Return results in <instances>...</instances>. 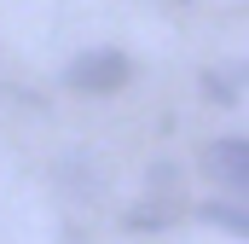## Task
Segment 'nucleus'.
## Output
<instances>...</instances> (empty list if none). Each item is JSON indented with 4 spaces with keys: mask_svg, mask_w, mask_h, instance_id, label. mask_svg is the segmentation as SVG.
Returning a JSON list of instances; mask_svg holds the SVG:
<instances>
[{
    "mask_svg": "<svg viewBox=\"0 0 249 244\" xmlns=\"http://www.w3.org/2000/svg\"><path fill=\"white\" fill-rule=\"evenodd\" d=\"M151 192H174V163H157L151 169Z\"/></svg>",
    "mask_w": 249,
    "mask_h": 244,
    "instance_id": "423d86ee",
    "label": "nucleus"
},
{
    "mask_svg": "<svg viewBox=\"0 0 249 244\" xmlns=\"http://www.w3.org/2000/svg\"><path fill=\"white\" fill-rule=\"evenodd\" d=\"M197 87H203V99H209V105H238V99H244V70H238V64L209 70Z\"/></svg>",
    "mask_w": 249,
    "mask_h": 244,
    "instance_id": "7ed1b4c3",
    "label": "nucleus"
},
{
    "mask_svg": "<svg viewBox=\"0 0 249 244\" xmlns=\"http://www.w3.org/2000/svg\"><path fill=\"white\" fill-rule=\"evenodd\" d=\"M162 227H174L168 203H133L127 209V233H162Z\"/></svg>",
    "mask_w": 249,
    "mask_h": 244,
    "instance_id": "39448f33",
    "label": "nucleus"
},
{
    "mask_svg": "<svg viewBox=\"0 0 249 244\" xmlns=\"http://www.w3.org/2000/svg\"><path fill=\"white\" fill-rule=\"evenodd\" d=\"M203 175H214L232 192H249V140H209L203 145Z\"/></svg>",
    "mask_w": 249,
    "mask_h": 244,
    "instance_id": "f03ea898",
    "label": "nucleus"
},
{
    "mask_svg": "<svg viewBox=\"0 0 249 244\" xmlns=\"http://www.w3.org/2000/svg\"><path fill=\"white\" fill-rule=\"evenodd\" d=\"M127 81H133V59L122 47H87L64 64V87L75 93H122Z\"/></svg>",
    "mask_w": 249,
    "mask_h": 244,
    "instance_id": "f257e3e1",
    "label": "nucleus"
},
{
    "mask_svg": "<svg viewBox=\"0 0 249 244\" xmlns=\"http://www.w3.org/2000/svg\"><path fill=\"white\" fill-rule=\"evenodd\" d=\"M197 215L214 221V227H226L232 239H249V209H244V203H203Z\"/></svg>",
    "mask_w": 249,
    "mask_h": 244,
    "instance_id": "20e7f679",
    "label": "nucleus"
}]
</instances>
